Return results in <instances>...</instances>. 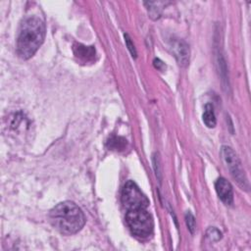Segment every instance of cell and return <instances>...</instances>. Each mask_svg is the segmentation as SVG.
<instances>
[{"label": "cell", "instance_id": "1", "mask_svg": "<svg viewBox=\"0 0 251 251\" xmlns=\"http://www.w3.org/2000/svg\"><path fill=\"white\" fill-rule=\"evenodd\" d=\"M44 37V23L34 16L25 18L20 25L17 36L16 51L18 56L24 60L31 58L43 43Z\"/></svg>", "mask_w": 251, "mask_h": 251}, {"label": "cell", "instance_id": "2", "mask_svg": "<svg viewBox=\"0 0 251 251\" xmlns=\"http://www.w3.org/2000/svg\"><path fill=\"white\" fill-rule=\"evenodd\" d=\"M51 225L61 233L72 235L78 232L85 224V217L81 209L72 201L57 204L49 212Z\"/></svg>", "mask_w": 251, "mask_h": 251}, {"label": "cell", "instance_id": "3", "mask_svg": "<svg viewBox=\"0 0 251 251\" xmlns=\"http://www.w3.org/2000/svg\"><path fill=\"white\" fill-rule=\"evenodd\" d=\"M126 222L131 233L137 237L146 238L153 232V218L146 209L128 210L126 215Z\"/></svg>", "mask_w": 251, "mask_h": 251}, {"label": "cell", "instance_id": "4", "mask_svg": "<svg viewBox=\"0 0 251 251\" xmlns=\"http://www.w3.org/2000/svg\"><path fill=\"white\" fill-rule=\"evenodd\" d=\"M220 154H221V158H222L224 164L229 171L233 179L236 180V182L242 189L247 190L249 187L248 180H247L246 175L244 173V170L242 168L241 162H240L238 156L236 155V153L233 151V149L229 146L224 145L221 148Z\"/></svg>", "mask_w": 251, "mask_h": 251}, {"label": "cell", "instance_id": "5", "mask_svg": "<svg viewBox=\"0 0 251 251\" xmlns=\"http://www.w3.org/2000/svg\"><path fill=\"white\" fill-rule=\"evenodd\" d=\"M122 203L128 210L146 209L149 206V200L142 193L139 187L131 180H128L124 185L122 191Z\"/></svg>", "mask_w": 251, "mask_h": 251}, {"label": "cell", "instance_id": "6", "mask_svg": "<svg viewBox=\"0 0 251 251\" xmlns=\"http://www.w3.org/2000/svg\"><path fill=\"white\" fill-rule=\"evenodd\" d=\"M170 48L176 57L177 63L185 67L189 61V47L188 45L181 39L172 40L170 44Z\"/></svg>", "mask_w": 251, "mask_h": 251}, {"label": "cell", "instance_id": "7", "mask_svg": "<svg viewBox=\"0 0 251 251\" xmlns=\"http://www.w3.org/2000/svg\"><path fill=\"white\" fill-rule=\"evenodd\" d=\"M215 188L219 198L226 205L229 206L233 203V190L229 181L224 177H220L215 182Z\"/></svg>", "mask_w": 251, "mask_h": 251}, {"label": "cell", "instance_id": "8", "mask_svg": "<svg viewBox=\"0 0 251 251\" xmlns=\"http://www.w3.org/2000/svg\"><path fill=\"white\" fill-rule=\"evenodd\" d=\"M74 54L78 60L86 63V62H92L94 60V57L96 55L95 48L93 46H85L82 44H75L74 45Z\"/></svg>", "mask_w": 251, "mask_h": 251}, {"label": "cell", "instance_id": "9", "mask_svg": "<svg viewBox=\"0 0 251 251\" xmlns=\"http://www.w3.org/2000/svg\"><path fill=\"white\" fill-rule=\"evenodd\" d=\"M202 118H203L204 124L208 127L212 128L216 126V123H217L216 116H215V113H214V108L211 104H206L205 105V110H204Z\"/></svg>", "mask_w": 251, "mask_h": 251}, {"label": "cell", "instance_id": "10", "mask_svg": "<svg viewBox=\"0 0 251 251\" xmlns=\"http://www.w3.org/2000/svg\"><path fill=\"white\" fill-rule=\"evenodd\" d=\"M144 5L147 7L150 18L153 20L159 19L162 13V7L166 5L165 2H145Z\"/></svg>", "mask_w": 251, "mask_h": 251}, {"label": "cell", "instance_id": "11", "mask_svg": "<svg viewBox=\"0 0 251 251\" xmlns=\"http://www.w3.org/2000/svg\"><path fill=\"white\" fill-rule=\"evenodd\" d=\"M107 146L112 150H124L126 146V140L120 136H112L107 141Z\"/></svg>", "mask_w": 251, "mask_h": 251}, {"label": "cell", "instance_id": "12", "mask_svg": "<svg viewBox=\"0 0 251 251\" xmlns=\"http://www.w3.org/2000/svg\"><path fill=\"white\" fill-rule=\"evenodd\" d=\"M206 236L210 241H219L222 238V233L216 227H209L206 231Z\"/></svg>", "mask_w": 251, "mask_h": 251}, {"label": "cell", "instance_id": "13", "mask_svg": "<svg viewBox=\"0 0 251 251\" xmlns=\"http://www.w3.org/2000/svg\"><path fill=\"white\" fill-rule=\"evenodd\" d=\"M185 223H186V226L189 229V231L191 233L194 232V229H195V226H196V223H195V218L193 217V215L189 212H187L185 214Z\"/></svg>", "mask_w": 251, "mask_h": 251}, {"label": "cell", "instance_id": "14", "mask_svg": "<svg viewBox=\"0 0 251 251\" xmlns=\"http://www.w3.org/2000/svg\"><path fill=\"white\" fill-rule=\"evenodd\" d=\"M125 39H126V46H127V48H128V50H129L131 56L135 58V57H136V51H135L134 45L132 44V42H131L129 36H128L127 34H125Z\"/></svg>", "mask_w": 251, "mask_h": 251}, {"label": "cell", "instance_id": "15", "mask_svg": "<svg viewBox=\"0 0 251 251\" xmlns=\"http://www.w3.org/2000/svg\"><path fill=\"white\" fill-rule=\"evenodd\" d=\"M154 66H155V68H157L160 71H163L164 68L166 67L165 64L161 60H159V59H155L154 60Z\"/></svg>", "mask_w": 251, "mask_h": 251}]
</instances>
